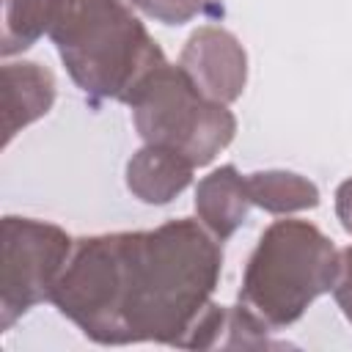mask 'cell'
<instances>
[{
	"label": "cell",
	"mask_w": 352,
	"mask_h": 352,
	"mask_svg": "<svg viewBox=\"0 0 352 352\" xmlns=\"http://www.w3.org/2000/svg\"><path fill=\"white\" fill-rule=\"evenodd\" d=\"M220 245L190 217L151 231L82 236L50 302L96 344L157 341L187 349L220 280Z\"/></svg>",
	"instance_id": "obj_1"
},
{
	"label": "cell",
	"mask_w": 352,
	"mask_h": 352,
	"mask_svg": "<svg viewBox=\"0 0 352 352\" xmlns=\"http://www.w3.org/2000/svg\"><path fill=\"white\" fill-rule=\"evenodd\" d=\"M129 0H55L47 36L74 85L91 99L126 102L132 88L165 60Z\"/></svg>",
	"instance_id": "obj_2"
},
{
	"label": "cell",
	"mask_w": 352,
	"mask_h": 352,
	"mask_svg": "<svg viewBox=\"0 0 352 352\" xmlns=\"http://www.w3.org/2000/svg\"><path fill=\"white\" fill-rule=\"evenodd\" d=\"M341 250L308 220H275L258 236L239 286V302L272 330L294 324L308 305L333 292Z\"/></svg>",
	"instance_id": "obj_3"
},
{
	"label": "cell",
	"mask_w": 352,
	"mask_h": 352,
	"mask_svg": "<svg viewBox=\"0 0 352 352\" xmlns=\"http://www.w3.org/2000/svg\"><path fill=\"white\" fill-rule=\"evenodd\" d=\"M143 143L168 146L184 154L195 168L209 165L236 135V118L228 104L209 99L182 66L162 60L124 102Z\"/></svg>",
	"instance_id": "obj_4"
},
{
	"label": "cell",
	"mask_w": 352,
	"mask_h": 352,
	"mask_svg": "<svg viewBox=\"0 0 352 352\" xmlns=\"http://www.w3.org/2000/svg\"><path fill=\"white\" fill-rule=\"evenodd\" d=\"M0 239V333H6L33 305L52 297L72 258L74 239L55 223L16 214L3 217Z\"/></svg>",
	"instance_id": "obj_5"
},
{
	"label": "cell",
	"mask_w": 352,
	"mask_h": 352,
	"mask_svg": "<svg viewBox=\"0 0 352 352\" xmlns=\"http://www.w3.org/2000/svg\"><path fill=\"white\" fill-rule=\"evenodd\" d=\"M179 66L201 94L223 104L236 102L248 82L245 47L231 30L217 25H204L187 38L179 55Z\"/></svg>",
	"instance_id": "obj_6"
},
{
	"label": "cell",
	"mask_w": 352,
	"mask_h": 352,
	"mask_svg": "<svg viewBox=\"0 0 352 352\" xmlns=\"http://www.w3.org/2000/svg\"><path fill=\"white\" fill-rule=\"evenodd\" d=\"M192 170L195 165L184 154L168 146L146 143L126 162V187L138 201L162 206L190 187Z\"/></svg>",
	"instance_id": "obj_7"
},
{
	"label": "cell",
	"mask_w": 352,
	"mask_h": 352,
	"mask_svg": "<svg viewBox=\"0 0 352 352\" xmlns=\"http://www.w3.org/2000/svg\"><path fill=\"white\" fill-rule=\"evenodd\" d=\"M52 102H55V77L50 69L33 60L6 63L3 66V107H6L3 146H8L14 135L22 132L28 124L47 116Z\"/></svg>",
	"instance_id": "obj_8"
},
{
	"label": "cell",
	"mask_w": 352,
	"mask_h": 352,
	"mask_svg": "<svg viewBox=\"0 0 352 352\" xmlns=\"http://www.w3.org/2000/svg\"><path fill=\"white\" fill-rule=\"evenodd\" d=\"M250 206L245 176L234 165H220L195 187V214L220 242L234 236V231L248 220Z\"/></svg>",
	"instance_id": "obj_9"
},
{
	"label": "cell",
	"mask_w": 352,
	"mask_h": 352,
	"mask_svg": "<svg viewBox=\"0 0 352 352\" xmlns=\"http://www.w3.org/2000/svg\"><path fill=\"white\" fill-rule=\"evenodd\" d=\"M250 204L270 214H294L319 206V187L294 170H256L245 176Z\"/></svg>",
	"instance_id": "obj_10"
},
{
	"label": "cell",
	"mask_w": 352,
	"mask_h": 352,
	"mask_svg": "<svg viewBox=\"0 0 352 352\" xmlns=\"http://www.w3.org/2000/svg\"><path fill=\"white\" fill-rule=\"evenodd\" d=\"M55 0H3V55L11 58L50 30Z\"/></svg>",
	"instance_id": "obj_11"
},
{
	"label": "cell",
	"mask_w": 352,
	"mask_h": 352,
	"mask_svg": "<svg viewBox=\"0 0 352 352\" xmlns=\"http://www.w3.org/2000/svg\"><path fill=\"white\" fill-rule=\"evenodd\" d=\"M138 11H143L148 19L162 25H184L192 16H198L206 6V0H129Z\"/></svg>",
	"instance_id": "obj_12"
},
{
	"label": "cell",
	"mask_w": 352,
	"mask_h": 352,
	"mask_svg": "<svg viewBox=\"0 0 352 352\" xmlns=\"http://www.w3.org/2000/svg\"><path fill=\"white\" fill-rule=\"evenodd\" d=\"M333 297L341 314L346 316V322L352 324V245L341 250V267H338V278L333 286Z\"/></svg>",
	"instance_id": "obj_13"
},
{
	"label": "cell",
	"mask_w": 352,
	"mask_h": 352,
	"mask_svg": "<svg viewBox=\"0 0 352 352\" xmlns=\"http://www.w3.org/2000/svg\"><path fill=\"white\" fill-rule=\"evenodd\" d=\"M336 214L346 234H352V176L344 179L336 190Z\"/></svg>",
	"instance_id": "obj_14"
}]
</instances>
